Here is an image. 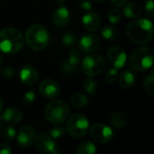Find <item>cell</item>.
Listing matches in <instances>:
<instances>
[{"instance_id": "6da1fadb", "label": "cell", "mask_w": 154, "mask_h": 154, "mask_svg": "<svg viewBox=\"0 0 154 154\" xmlns=\"http://www.w3.org/2000/svg\"><path fill=\"white\" fill-rule=\"evenodd\" d=\"M129 40L136 44H145L153 36V24L148 19H137L131 22L126 29Z\"/></svg>"}, {"instance_id": "7a4b0ae2", "label": "cell", "mask_w": 154, "mask_h": 154, "mask_svg": "<svg viewBox=\"0 0 154 154\" xmlns=\"http://www.w3.org/2000/svg\"><path fill=\"white\" fill-rule=\"evenodd\" d=\"M24 44L22 32L14 28H5L0 31V51L6 54L18 52Z\"/></svg>"}, {"instance_id": "3957f363", "label": "cell", "mask_w": 154, "mask_h": 154, "mask_svg": "<svg viewBox=\"0 0 154 154\" xmlns=\"http://www.w3.org/2000/svg\"><path fill=\"white\" fill-rule=\"evenodd\" d=\"M25 42L33 51H42L48 45L49 34L47 30L41 24L32 25L25 33Z\"/></svg>"}, {"instance_id": "277c9868", "label": "cell", "mask_w": 154, "mask_h": 154, "mask_svg": "<svg viewBox=\"0 0 154 154\" xmlns=\"http://www.w3.org/2000/svg\"><path fill=\"white\" fill-rule=\"evenodd\" d=\"M153 64V52L150 47L142 46L134 50L130 58V65L133 69L143 72Z\"/></svg>"}, {"instance_id": "5b68a950", "label": "cell", "mask_w": 154, "mask_h": 154, "mask_svg": "<svg viewBox=\"0 0 154 154\" xmlns=\"http://www.w3.org/2000/svg\"><path fill=\"white\" fill-rule=\"evenodd\" d=\"M44 114L49 122L58 125L65 122L69 118L70 115V109L68 104H66L64 101L54 100L47 105Z\"/></svg>"}, {"instance_id": "8992f818", "label": "cell", "mask_w": 154, "mask_h": 154, "mask_svg": "<svg viewBox=\"0 0 154 154\" xmlns=\"http://www.w3.org/2000/svg\"><path fill=\"white\" fill-rule=\"evenodd\" d=\"M106 60L97 54H89L82 61V70L89 77H95L101 74L106 69Z\"/></svg>"}, {"instance_id": "52a82bcc", "label": "cell", "mask_w": 154, "mask_h": 154, "mask_svg": "<svg viewBox=\"0 0 154 154\" xmlns=\"http://www.w3.org/2000/svg\"><path fill=\"white\" fill-rule=\"evenodd\" d=\"M68 133L74 138L84 137L89 130L88 119L81 114H76L72 116L67 124Z\"/></svg>"}, {"instance_id": "ba28073f", "label": "cell", "mask_w": 154, "mask_h": 154, "mask_svg": "<svg viewBox=\"0 0 154 154\" xmlns=\"http://www.w3.org/2000/svg\"><path fill=\"white\" fill-rule=\"evenodd\" d=\"M35 146L38 150L45 153L59 154L61 152L54 139L47 134H41L36 137Z\"/></svg>"}, {"instance_id": "9c48e42d", "label": "cell", "mask_w": 154, "mask_h": 154, "mask_svg": "<svg viewBox=\"0 0 154 154\" xmlns=\"http://www.w3.org/2000/svg\"><path fill=\"white\" fill-rule=\"evenodd\" d=\"M90 134L95 141L100 143H107L114 137L111 127L103 124H95L92 125L90 128Z\"/></svg>"}, {"instance_id": "30bf717a", "label": "cell", "mask_w": 154, "mask_h": 154, "mask_svg": "<svg viewBox=\"0 0 154 154\" xmlns=\"http://www.w3.org/2000/svg\"><path fill=\"white\" fill-rule=\"evenodd\" d=\"M107 59L110 64L116 69H123L127 60L126 52L120 46H113L107 51Z\"/></svg>"}, {"instance_id": "8fae6325", "label": "cell", "mask_w": 154, "mask_h": 154, "mask_svg": "<svg viewBox=\"0 0 154 154\" xmlns=\"http://www.w3.org/2000/svg\"><path fill=\"white\" fill-rule=\"evenodd\" d=\"M39 91L43 97L47 99H53L59 96L60 87L54 80L47 79L40 83Z\"/></svg>"}, {"instance_id": "7c38bea8", "label": "cell", "mask_w": 154, "mask_h": 154, "mask_svg": "<svg viewBox=\"0 0 154 154\" xmlns=\"http://www.w3.org/2000/svg\"><path fill=\"white\" fill-rule=\"evenodd\" d=\"M36 137V132L33 126L24 125L17 134V143L23 148H28L33 143Z\"/></svg>"}, {"instance_id": "4fadbf2b", "label": "cell", "mask_w": 154, "mask_h": 154, "mask_svg": "<svg viewBox=\"0 0 154 154\" xmlns=\"http://www.w3.org/2000/svg\"><path fill=\"white\" fill-rule=\"evenodd\" d=\"M79 49L85 52H92L100 48L101 41L97 35L87 33L80 38L79 42Z\"/></svg>"}, {"instance_id": "5bb4252c", "label": "cell", "mask_w": 154, "mask_h": 154, "mask_svg": "<svg viewBox=\"0 0 154 154\" xmlns=\"http://www.w3.org/2000/svg\"><path fill=\"white\" fill-rule=\"evenodd\" d=\"M20 79L27 86H33L39 80V74L37 70L30 65H24L20 69L19 71Z\"/></svg>"}, {"instance_id": "9a60e30c", "label": "cell", "mask_w": 154, "mask_h": 154, "mask_svg": "<svg viewBox=\"0 0 154 154\" xmlns=\"http://www.w3.org/2000/svg\"><path fill=\"white\" fill-rule=\"evenodd\" d=\"M82 23L85 26V28L89 32H95L98 30L100 27L101 20L99 17V14L94 11H88L83 17H82Z\"/></svg>"}, {"instance_id": "2e32d148", "label": "cell", "mask_w": 154, "mask_h": 154, "mask_svg": "<svg viewBox=\"0 0 154 154\" xmlns=\"http://www.w3.org/2000/svg\"><path fill=\"white\" fill-rule=\"evenodd\" d=\"M23 115L22 111L20 109L14 108V107L5 109L0 116L2 121L5 122L6 124H9V125L19 124L23 120Z\"/></svg>"}, {"instance_id": "e0dca14e", "label": "cell", "mask_w": 154, "mask_h": 154, "mask_svg": "<svg viewBox=\"0 0 154 154\" xmlns=\"http://www.w3.org/2000/svg\"><path fill=\"white\" fill-rule=\"evenodd\" d=\"M70 21V13L68 8L60 5L53 14L52 22L56 26L63 27L68 24Z\"/></svg>"}, {"instance_id": "ac0fdd59", "label": "cell", "mask_w": 154, "mask_h": 154, "mask_svg": "<svg viewBox=\"0 0 154 154\" xmlns=\"http://www.w3.org/2000/svg\"><path fill=\"white\" fill-rule=\"evenodd\" d=\"M123 6V14L129 19H135L137 17H140L143 14L142 6L138 3H126Z\"/></svg>"}, {"instance_id": "d6986e66", "label": "cell", "mask_w": 154, "mask_h": 154, "mask_svg": "<svg viewBox=\"0 0 154 154\" xmlns=\"http://www.w3.org/2000/svg\"><path fill=\"white\" fill-rule=\"evenodd\" d=\"M135 82H136V76L130 69H126L124 72H122L118 79L119 86L125 89L132 88L135 84Z\"/></svg>"}, {"instance_id": "ffe728a7", "label": "cell", "mask_w": 154, "mask_h": 154, "mask_svg": "<svg viewBox=\"0 0 154 154\" xmlns=\"http://www.w3.org/2000/svg\"><path fill=\"white\" fill-rule=\"evenodd\" d=\"M127 123V116L121 111L115 112L110 117V124L115 128H122Z\"/></svg>"}, {"instance_id": "44dd1931", "label": "cell", "mask_w": 154, "mask_h": 154, "mask_svg": "<svg viewBox=\"0 0 154 154\" xmlns=\"http://www.w3.org/2000/svg\"><path fill=\"white\" fill-rule=\"evenodd\" d=\"M101 35L107 41H116L118 37H119V32L118 31L113 27V26H110V25H106V26H104L102 29H101V32H100Z\"/></svg>"}, {"instance_id": "7402d4cb", "label": "cell", "mask_w": 154, "mask_h": 154, "mask_svg": "<svg viewBox=\"0 0 154 154\" xmlns=\"http://www.w3.org/2000/svg\"><path fill=\"white\" fill-rule=\"evenodd\" d=\"M70 102L72 104V106L76 108H82L84 106H87L88 102V97L86 95H83V94H75L71 97L70 98Z\"/></svg>"}, {"instance_id": "603a6c76", "label": "cell", "mask_w": 154, "mask_h": 154, "mask_svg": "<svg viewBox=\"0 0 154 154\" xmlns=\"http://www.w3.org/2000/svg\"><path fill=\"white\" fill-rule=\"evenodd\" d=\"M97 152V148L92 142L86 141L81 143L77 148V153L79 154H92Z\"/></svg>"}, {"instance_id": "cb8c5ba5", "label": "cell", "mask_w": 154, "mask_h": 154, "mask_svg": "<svg viewBox=\"0 0 154 154\" xmlns=\"http://www.w3.org/2000/svg\"><path fill=\"white\" fill-rule=\"evenodd\" d=\"M143 87H144V90L145 92L151 96L153 97L154 96V76L153 72L150 73L144 79L143 82Z\"/></svg>"}, {"instance_id": "d4e9b609", "label": "cell", "mask_w": 154, "mask_h": 154, "mask_svg": "<svg viewBox=\"0 0 154 154\" xmlns=\"http://www.w3.org/2000/svg\"><path fill=\"white\" fill-rule=\"evenodd\" d=\"M97 80H95L92 78H88L85 80L84 84H83V89L85 92H87L88 94H93L97 91Z\"/></svg>"}, {"instance_id": "484cf974", "label": "cell", "mask_w": 154, "mask_h": 154, "mask_svg": "<svg viewBox=\"0 0 154 154\" xmlns=\"http://www.w3.org/2000/svg\"><path fill=\"white\" fill-rule=\"evenodd\" d=\"M62 43L67 48H71L77 43V36L73 32H67L62 37Z\"/></svg>"}, {"instance_id": "4316f807", "label": "cell", "mask_w": 154, "mask_h": 154, "mask_svg": "<svg viewBox=\"0 0 154 154\" xmlns=\"http://www.w3.org/2000/svg\"><path fill=\"white\" fill-rule=\"evenodd\" d=\"M108 21L109 23H113V24H116L117 23H119L122 19V13L119 9L117 8H114V9H111L108 13Z\"/></svg>"}, {"instance_id": "83f0119b", "label": "cell", "mask_w": 154, "mask_h": 154, "mask_svg": "<svg viewBox=\"0 0 154 154\" xmlns=\"http://www.w3.org/2000/svg\"><path fill=\"white\" fill-rule=\"evenodd\" d=\"M59 125H55L51 128V136L54 139H60L61 137L64 136V134H66V128L63 125H60V124H58Z\"/></svg>"}, {"instance_id": "f1b7e54d", "label": "cell", "mask_w": 154, "mask_h": 154, "mask_svg": "<svg viewBox=\"0 0 154 154\" xmlns=\"http://www.w3.org/2000/svg\"><path fill=\"white\" fill-rule=\"evenodd\" d=\"M60 69L61 71L65 74V75H69V76H71V75H74L77 73L78 71V68L76 66H73L71 64H69L67 61H63L61 64H60Z\"/></svg>"}, {"instance_id": "f546056e", "label": "cell", "mask_w": 154, "mask_h": 154, "mask_svg": "<svg viewBox=\"0 0 154 154\" xmlns=\"http://www.w3.org/2000/svg\"><path fill=\"white\" fill-rule=\"evenodd\" d=\"M81 60V54L79 52V50L77 49H73L71 50L70 53H69V60L68 62L73 66H78V64L80 62Z\"/></svg>"}, {"instance_id": "4dcf8cb0", "label": "cell", "mask_w": 154, "mask_h": 154, "mask_svg": "<svg viewBox=\"0 0 154 154\" xmlns=\"http://www.w3.org/2000/svg\"><path fill=\"white\" fill-rule=\"evenodd\" d=\"M117 78H118L117 69L114 68V69H109V70L106 72V76H105V80H106V82L108 83V84H113V83H115V82L116 81Z\"/></svg>"}, {"instance_id": "1f68e13d", "label": "cell", "mask_w": 154, "mask_h": 154, "mask_svg": "<svg viewBox=\"0 0 154 154\" xmlns=\"http://www.w3.org/2000/svg\"><path fill=\"white\" fill-rule=\"evenodd\" d=\"M3 134H4L5 138L7 141H12L16 136V129L11 125H8L5 128H4Z\"/></svg>"}, {"instance_id": "d6a6232c", "label": "cell", "mask_w": 154, "mask_h": 154, "mask_svg": "<svg viewBox=\"0 0 154 154\" xmlns=\"http://www.w3.org/2000/svg\"><path fill=\"white\" fill-rule=\"evenodd\" d=\"M36 98V94L33 90H29L27 92H25V94L23 95V102L25 104V105H32L34 100Z\"/></svg>"}, {"instance_id": "836d02e7", "label": "cell", "mask_w": 154, "mask_h": 154, "mask_svg": "<svg viewBox=\"0 0 154 154\" xmlns=\"http://www.w3.org/2000/svg\"><path fill=\"white\" fill-rule=\"evenodd\" d=\"M14 74H15L14 69L12 67H5L0 71L1 77L4 78V79H6L14 78Z\"/></svg>"}, {"instance_id": "e575fe53", "label": "cell", "mask_w": 154, "mask_h": 154, "mask_svg": "<svg viewBox=\"0 0 154 154\" xmlns=\"http://www.w3.org/2000/svg\"><path fill=\"white\" fill-rule=\"evenodd\" d=\"M145 12L149 16H153L154 14V5L153 0H146L144 5Z\"/></svg>"}, {"instance_id": "d590c367", "label": "cell", "mask_w": 154, "mask_h": 154, "mask_svg": "<svg viewBox=\"0 0 154 154\" xmlns=\"http://www.w3.org/2000/svg\"><path fill=\"white\" fill-rule=\"evenodd\" d=\"M92 3L89 0H81L79 3V7L83 11H90L92 9Z\"/></svg>"}, {"instance_id": "8d00e7d4", "label": "cell", "mask_w": 154, "mask_h": 154, "mask_svg": "<svg viewBox=\"0 0 154 154\" xmlns=\"http://www.w3.org/2000/svg\"><path fill=\"white\" fill-rule=\"evenodd\" d=\"M12 152L11 145L7 143L0 144V154H9Z\"/></svg>"}, {"instance_id": "74e56055", "label": "cell", "mask_w": 154, "mask_h": 154, "mask_svg": "<svg viewBox=\"0 0 154 154\" xmlns=\"http://www.w3.org/2000/svg\"><path fill=\"white\" fill-rule=\"evenodd\" d=\"M111 3L115 5V6H117V7H121L123 6L124 5H125L127 3L128 0H110Z\"/></svg>"}, {"instance_id": "f35d334b", "label": "cell", "mask_w": 154, "mask_h": 154, "mask_svg": "<svg viewBox=\"0 0 154 154\" xmlns=\"http://www.w3.org/2000/svg\"><path fill=\"white\" fill-rule=\"evenodd\" d=\"M3 131H4V125H3V121L2 119L0 118V134H3Z\"/></svg>"}, {"instance_id": "ab89813d", "label": "cell", "mask_w": 154, "mask_h": 154, "mask_svg": "<svg viewBox=\"0 0 154 154\" xmlns=\"http://www.w3.org/2000/svg\"><path fill=\"white\" fill-rule=\"evenodd\" d=\"M65 1H66V0H56V2H57L60 5H62L65 3Z\"/></svg>"}, {"instance_id": "60d3db41", "label": "cell", "mask_w": 154, "mask_h": 154, "mask_svg": "<svg viewBox=\"0 0 154 154\" xmlns=\"http://www.w3.org/2000/svg\"><path fill=\"white\" fill-rule=\"evenodd\" d=\"M3 101H2V99L0 98V112L2 111V109H3Z\"/></svg>"}, {"instance_id": "b9f144b4", "label": "cell", "mask_w": 154, "mask_h": 154, "mask_svg": "<svg viewBox=\"0 0 154 154\" xmlns=\"http://www.w3.org/2000/svg\"><path fill=\"white\" fill-rule=\"evenodd\" d=\"M1 64H2V56L0 54V66H1Z\"/></svg>"}, {"instance_id": "7bdbcfd3", "label": "cell", "mask_w": 154, "mask_h": 154, "mask_svg": "<svg viewBox=\"0 0 154 154\" xmlns=\"http://www.w3.org/2000/svg\"><path fill=\"white\" fill-rule=\"evenodd\" d=\"M93 1H95V2H102L104 0H93Z\"/></svg>"}]
</instances>
